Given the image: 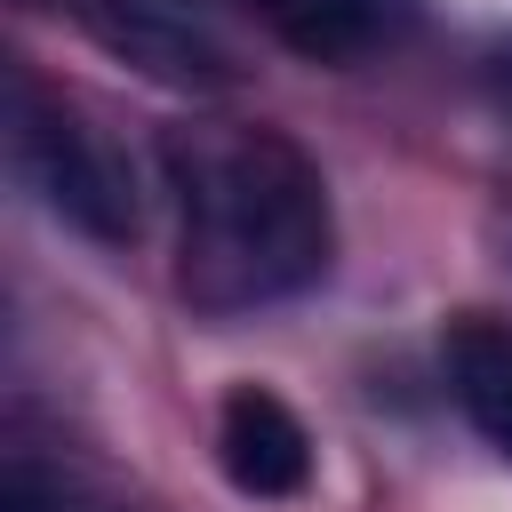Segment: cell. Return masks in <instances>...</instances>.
Here are the masks:
<instances>
[{"instance_id": "6da1fadb", "label": "cell", "mask_w": 512, "mask_h": 512, "mask_svg": "<svg viewBox=\"0 0 512 512\" xmlns=\"http://www.w3.org/2000/svg\"><path fill=\"white\" fill-rule=\"evenodd\" d=\"M176 176V288L192 312H256L304 296L336 264V208L304 144L280 128L168 136Z\"/></svg>"}, {"instance_id": "7a4b0ae2", "label": "cell", "mask_w": 512, "mask_h": 512, "mask_svg": "<svg viewBox=\"0 0 512 512\" xmlns=\"http://www.w3.org/2000/svg\"><path fill=\"white\" fill-rule=\"evenodd\" d=\"M8 152H16V176L40 192V208L104 248H128L136 240V184H128V160L64 104L48 96L32 72L8 80Z\"/></svg>"}, {"instance_id": "3957f363", "label": "cell", "mask_w": 512, "mask_h": 512, "mask_svg": "<svg viewBox=\"0 0 512 512\" xmlns=\"http://www.w3.org/2000/svg\"><path fill=\"white\" fill-rule=\"evenodd\" d=\"M64 8L80 16V32L96 48H112L120 64H136L160 88H192V96L232 88V56L192 16H176L168 0H64Z\"/></svg>"}, {"instance_id": "277c9868", "label": "cell", "mask_w": 512, "mask_h": 512, "mask_svg": "<svg viewBox=\"0 0 512 512\" xmlns=\"http://www.w3.org/2000/svg\"><path fill=\"white\" fill-rule=\"evenodd\" d=\"M216 472L256 496V504H280V496H304L312 480V432L304 416L264 392V384H232L224 408H216Z\"/></svg>"}, {"instance_id": "5b68a950", "label": "cell", "mask_w": 512, "mask_h": 512, "mask_svg": "<svg viewBox=\"0 0 512 512\" xmlns=\"http://www.w3.org/2000/svg\"><path fill=\"white\" fill-rule=\"evenodd\" d=\"M440 376H448V400L464 408V424L512 464V320H488V312L448 320Z\"/></svg>"}, {"instance_id": "8992f818", "label": "cell", "mask_w": 512, "mask_h": 512, "mask_svg": "<svg viewBox=\"0 0 512 512\" xmlns=\"http://www.w3.org/2000/svg\"><path fill=\"white\" fill-rule=\"evenodd\" d=\"M248 8L272 24L280 48H296L312 64H352V56L384 48L400 24V0H248Z\"/></svg>"}, {"instance_id": "52a82bcc", "label": "cell", "mask_w": 512, "mask_h": 512, "mask_svg": "<svg viewBox=\"0 0 512 512\" xmlns=\"http://www.w3.org/2000/svg\"><path fill=\"white\" fill-rule=\"evenodd\" d=\"M0 512H128L112 488L64 472V464H40V456H8L0 472Z\"/></svg>"}]
</instances>
